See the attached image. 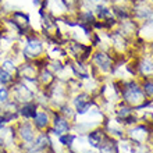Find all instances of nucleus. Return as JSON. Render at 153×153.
Masks as SVG:
<instances>
[{
    "label": "nucleus",
    "mask_w": 153,
    "mask_h": 153,
    "mask_svg": "<svg viewBox=\"0 0 153 153\" xmlns=\"http://www.w3.org/2000/svg\"><path fill=\"white\" fill-rule=\"evenodd\" d=\"M97 14H99V17H110L111 16V13L105 7H97Z\"/></svg>",
    "instance_id": "obj_19"
},
{
    "label": "nucleus",
    "mask_w": 153,
    "mask_h": 153,
    "mask_svg": "<svg viewBox=\"0 0 153 153\" xmlns=\"http://www.w3.org/2000/svg\"><path fill=\"white\" fill-rule=\"evenodd\" d=\"M74 105L76 107V113L78 114H85L91 109V103L86 99V95H79L76 96V99L74 100Z\"/></svg>",
    "instance_id": "obj_6"
},
{
    "label": "nucleus",
    "mask_w": 153,
    "mask_h": 153,
    "mask_svg": "<svg viewBox=\"0 0 153 153\" xmlns=\"http://www.w3.org/2000/svg\"><path fill=\"white\" fill-rule=\"evenodd\" d=\"M124 96L125 99L131 103H138V102H141L143 99V95H142L141 89L138 88L135 84H128L127 85V88L124 91Z\"/></svg>",
    "instance_id": "obj_3"
},
{
    "label": "nucleus",
    "mask_w": 153,
    "mask_h": 153,
    "mask_svg": "<svg viewBox=\"0 0 153 153\" xmlns=\"http://www.w3.org/2000/svg\"><path fill=\"white\" fill-rule=\"evenodd\" d=\"M1 68L6 70V71H8L10 74H13L17 70V67H16V64H14V61L13 60H4L3 63H1Z\"/></svg>",
    "instance_id": "obj_15"
},
{
    "label": "nucleus",
    "mask_w": 153,
    "mask_h": 153,
    "mask_svg": "<svg viewBox=\"0 0 153 153\" xmlns=\"http://www.w3.org/2000/svg\"><path fill=\"white\" fill-rule=\"evenodd\" d=\"M53 127H54V134L56 135H64V134H68L70 131V123L67 118H64L63 116L57 114L54 117V121H53Z\"/></svg>",
    "instance_id": "obj_4"
},
{
    "label": "nucleus",
    "mask_w": 153,
    "mask_h": 153,
    "mask_svg": "<svg viewBox=\"0 0 153 153\" xmlns=\"http://www.w3.org/2000/svg\"><path fill=\"white\" fill-rule=\"evenodd\" d=\"M43 52V45L38 39H28L27 45L24 48V54L27 57H38L40 53Z\"/></svg>",
    "instance_id": "obj_1"
},
{
    "label": "nucleus",
    "mask_w": 153,
    "mask_h": 153,
    "mask_svg": "<svg viewBox=\"0 0 153 153\" xmlns=\"http://www.w3.org/2000/svg\"><path fill=\"white\" fill-rule=\"evenodd\" d=\"M8 100V91L6 88H0V103H6Z\"/></svg>",
    "instance_id": "obj_18"
},
{
    "label": "nucleus",
    "mask_w": 153,
    "mask_h": 153,
    "mask_svg": "<svg viewBox=\"0 0 153 153\" xmlns=\"http://www.w3.org/2000/svg\"><path fill=\"white\" fill-rule=\"evenodd\" d=\"M102 139H103V137H102V132H99V131L91 132V135H89V138H88L89 145L93 146V148H100L102 146Z\"/></svg>",
    "instance_id": "obj_12"
},
{
    "label": "nucleus",
    "mask_w": 153,
    "mask_h": 153,
    "mask_svg": "<svg viewBox=\"0 0 153 153\" xmlns=\"http://www.w3.org/2000/svg\"><path fill=\"white\" fill-rule=\"evenodd\" d=\"M141 71L143 74H150L153 73V63L149 60H143L141 64Z\"/></svg>",
    "instance_id": "obj_16"
},
{
    "label": "nucleus",
    "mask_w": 153,
    "mask_h": 153,
    "mask_svg": "<svg viewBox=\"0 0 153 153\" xmlns=\"http://www.w3.org/2000/svg\"><path fill=\"white\" fill-rule=\"evenodd\" d=\"M61 113H63V117H64V118H67V116L73 117V110H71V107H67V106L63 107V111H61Z\"/></svg>",
    "instance_id": "obj_20"
},
{
    "label": "nucleus",
    "mask_w": 153,
    "mask_h": 153,
    "mask_svg": "<svg viewBox=\"0 0 153 153\" xmlns=\"http://www.w3.org/2000/svg\"><path fill=\"white\" fill-rule=\"evenodd\" d=\"M95 61H96L97 65H100V68H103L105 71L110 68V59L105 53H97V54H95Z\"/></svg>",
    "instance_id": "obj_10"
},
{
    "label": "nucleus",
    "mask_w": 153,
    "mask_h": 153,
    "mask_svg": "<svg viewBox=\"0 0 153 153\" xmlns=\"http://www.w3.org/2000/svg\"><path fill=\"white\" fill-rule=\"evenodd\" d=\"M13 81V75L6 70L0 68V84L1 85H7Z\"/></svg>",
    "instance_id": "obj_13"
},
{
    "label": "nucleus",
    "mask_w": 153,
    "mask_h": 153,
    "mask_svg": "<svg viewBox=\"0 0 153 153\" xmlns=\"http://www.w3.org/2000/svg\"><path fill=\"white\" fill-rule=\"evenodd\" d=\"M33 123H35L38 128H46L49 125V116L45 111L36 113V116L33 117Z\"/></svg>",
    "instance_id": "obj_9"
},
{
    "label": "nucleus",
    "mask_w": 153,
    "mask_h": 153,
    "mask_svg": "<svg viewBox=\"0 0 153 153\" xmlns=\"http://www.w3.org/2000/svg\"><path fill=\"white\" fill-rule=\"evenodd\" d=\"M39 79H40L42 84L48 85V84H50V82L53 81V74L50 73L49 70H43V71L40 73V75H39Z\"/></svg>",
    "instance_id": "obj_14"
},
{
    "label": "nucleus",
    "mask_w": 153,
    "mask_h": 153,
    "mask_svg": "<svg viewBox=\"0 0 153 153\" xmlns=\"http://www.w3.org/2000/svg\"><path fill=\"white\" fill-rule=\"evenodd\" d=\"M145 92H146V95L153 96V82H148L145 85Z\"/></svg>",
    "instance_id": "obj_21"
},
{
    "label": "nucleus",
    "mask_w": 153,
    "mask_h": 153,
    "mask_svg": "<svg viewBox=\"0 0 153 153\" xmlns=\"http://www.w3.org/2000/svg\"><path fill=\"white\" fill-rule=\"evenodd\" d=\"M20 137L22 138L25 142L32 143L33 139H35V131H33L32 125L28 124V123L21 124V127H20Z\"/></svg>",
    "instance_id": "obj_5"
},
{
    "label": "nucleus",
    "mask_w": 153,
    "mask_h": 153,
    "mask_svg": "<svg viewBox=\"0 0 153 153\" xmlns=\"http://www.w3.org/2000/svg\"><path fill=\"white\" fill-rule=\"evenodd\" d=\"M49 143V138L48 135H45V134H42V135H39V137L35 139V143H33L32 146V150H31V153L33 152V150H40L43 149V148H46Z\"/></svg>",
    "instance_id": "obj_11"
},
{
    "label": "nucleus",
    "mask_w": 153,
    "mask_h": 153,
    "mask_svg": "<svg viewBox=\"0 0 153 153\" xmlns=\"http://www.w3.org/2000/svg\"><path fill=\"white\" fill-rule=\"evenodd\" d=\"M59 141H60V143H63V145H71V142L74 141V137L73 135H68V134H64V135H60V137H59Z\"/></svg>",
    "instance_id": "obj_17"
},
{
    "label": "nucleus",
    "mask_w": 153,
    "mask_h": 153,
    "mask_svg": "<svg viewBox=\"0 0 153 153\" xmlns=\"http://www.w3.org/2000/svg\"><path fill=\"white\" fill-rule=\"evenodd\" d=\"M129 113H131V110L127 109V107H124V109L120 110V113H118V114H120L121 117H127V116H129Z\"/></svg>",
    "instance_id": "obj_22"
},
{
    "label": "nucleus",
    "mask_w": 153,
    "mask_h": 153,
    "mask_svg": "<svg viewBox=\"0 0 153 153\" xmlns=\"http://www.w3.org/2000/svg\"><path fill=\"white\" fill-rule=\"evenodd\" d=\"M14 95H16L17 100H21V102H24V103L31 102L33 97V92L25 84L16 85V88H14Z\"/></svg>",
    "instance_id": "obj_2"
},
{
    "label": "nucleus",
    "mask_w": 153,
    "mask_h": 153,
    "mask_svg": "<svg viewBox=\"0 0 153 153\" xmlns=\"http://www.w3.org/2000/svg\"><path fill=\"white\" fill-rule=\"evenodd\" d=\"M20 113L25 118H33V117L36 116V105L32 103V102L24 103V106L20 109Z\"/></svg>",
    "instance_id": "obj_7"
},
{
    "label": "nucleus",
    "mask_w": 153,
    "mask_h": 153,
    "mask_svg": "<svg viewBox=\"0 0 153 153\" xmlns=\"http://www.w3.org/2000/svg\"><path fill=\"white\" fill-rule=\"evenodd\" d=\"M91 1H100V0H91Z\"/></svg>",
    "instance_id": "obj_23"
},
{
    "label": "nucleus",
    "mask_w": 153,
    "mask_h": 153,
    "mask_svg": "<svg viewBox=\"0 0 153 153\" xmlns=\"http://www.w3.org/2000/svg\"><path fill=\"white\" fill-rule=\"evenodd\" d=\"M14 24L18 27V28H24V27H28L29 25V17L27 16V14H24V13H21V11H16L14 13Z\"/></svg>",
    "instance_id": "obj_8"
}]
</instances>
